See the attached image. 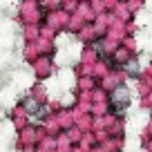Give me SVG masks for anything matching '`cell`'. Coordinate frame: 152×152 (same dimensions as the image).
<instances>
[{
    "instance_id": "cell-2",
    "label": "cell",
    "mask_w": 152,
    "mask_h": 152,
    "mask_svg": "<svg viewBox=\"0 0 152 152\" xmlns=\"http://www.w3.org/2000/svg\"><path fill=\"white\" fill-rule=\"evenodd\" d=\"M25 110H27V112H40V107H38V103H36V101H34V99H27V101H25Z\"/></svg>"
},
{
    "instance_id": "cell-1",
    "label": "cell",
    "mask_w": 152,
    "mask_h": 152,
    "mask_svg": "<svg viewBox=\"0 0 152 152\" xmlns=\"http://www.w3.org/2000/svg\"><path fill=\"white\" fill-rule=\"evenodd\" d=\"M125 99H128V90L125 87H116L114 90V101L116 103H125Z\"/></svg>"
}]
</instances>
